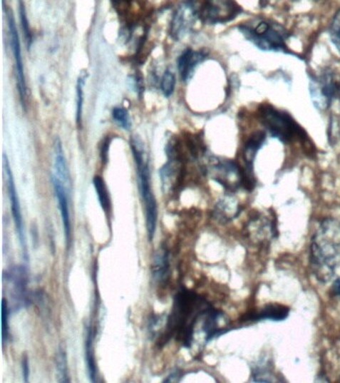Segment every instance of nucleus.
<instances>
[{
    "label": "nucleus",
    "instance_id": "nucleus-1",
    "mask_svg": "<svg viewBox=\"0 0 340 383\" xmlns=\"http://www.w3.org/2000/svg\"><path fill=\"white\" fill-rule=\"evenodd\" d=\"M309 264L319 282H329L340 267V222L327 218L311 239Z\"/></svg>",
    "mask_w": 340,
    "mask_h": 383
},
{
    "label": "nucleus",
    "instance_id": "nucleus-2",
    "mask_svg": "<svg viewBox=\"0 0 340 383\" xmlns=\"http://www.w3.org/2000/svg\"><path fill=\"white\" fill-rule=\"evenodd\" d=\"M239 30L247 41L262 51L282 52L299 57L287 44L292 34L274 20L257 17L239 25Z\"/></svg>",
    "mask_w": 340,
    "mask_h": 383
},
{
    "label": "nucleus",
    "instance_id": "nucleus-3",
    "mask_svg": "<svg viewBox=\"0 0 340 383\" xmlns=\"http://www.w3.org/2000/svg\"><path fill=\"white\" fill-rule=\"evenodd\" d=\"M259 121L272 137L277 138L284 144L294 141H304L306 132L289 112L282 111L271 104L259 107Z\"/></svg>",
    "mask_w": 340,
    "mask_h": 383
},
{
    "label": "nucleus",
    "instance_id": "nucleus-4",
    "mask_svg": "<svg viewBox=\"0 0 340 383\" xmlns=\"http://www.w3.org/2000/svg\"><path fill=\"white\" fill-rule=\"evenodd\" d=\"M132 150H133L137 174H138L140 194H141L145 211H146L149 241H153L157 219H158V209H157L156 199L152 191L148 159L145 153L143 143L139 138L135 137L132 139Z\"/></svg>",
    "mask_w": 340,
    "mask_h": 383
},
{
    "label": "nucleus",
    "instance_id": "nucleus-5",
    "mask_svg": "<svg viewBox=\"0 0 340 383\" xmlns=\"http://www.w3.org/2000/svg\"><path fill=\"white\" fill-rule=\"evenodd\" d=\"M309 94L314 107L326 111L339 94V84L331 68L322 69L319 74H309Z\"/></svg>",
    "mask_w": 340,
    "mask_h": 383
},
{
    "label": "nucleus",
    "instance_id": "nucleus-6",
    "mask_svg": "<svg viewBox=\"0 0 340 383\" xmlns=\"http://www.w3.org/2000/svg\"><path fill=\"white\" fill-rule=\"evenodd\" d=\"M242 12L236 0H206L200 9V16L207 24H224L237 19Z\"/></svg>",
    "mask_w": 340,
    "mask_h": 383
},
{
    "label": "nucleus",
    "instance_id": "nucleus-7",
    "mask_svg": "<svg viewBox=\"0 0 340 383\" xmlns=\"http://www.w3.org/2000/svg\"><path fill=\"white\" fill-rule=\"evenodd\" d=\"M9 29L10 34V44L12 47V53L15 62V71H16L17 87H19L20 101L25 108L27 98L26 83H25L24 61H22L21 47H20L19 35L17 32L16 25L11 14L9 16Z\"/></svg>",
    "mask_w": 340,
    "mask_h": 383
},
{
    "label": "nucleus",
    "instance_id": "nucleus-8",
    "mask_svg": "<svg viewBox=\"0 0 340 383\" xmlns=\"http://www.w3.org/2000/svg\"><path fill=\"white\" fill-rule=\"evenodd\" d=\"M215 170V179L229 191L236 192L244 187V170L236 162L231 160L219 162Z\"/></svg>",
    "mask_w": 340,
    "mask_h": 383
},
{
    "label": "nucleus",
    "instance_id": "nucleus-9",
    "mask_svg": "<svg viewBox=\"0 0 340 383\" xmlns=\"http://www.w3.org/2000/svg\"><path fill=\"white\" fill-rule=\"evenodd\" d=\"M4 165L5 172L7 174V187H9L10 203H11V212L12 216H14L15 228H16L17 233H19L22 251H24L25 257H27L26 240H25L24 220H22L21 210H20L19 196H17L16 188H15L14 179V176H12L11 169H10L9 162L5 154H4Z\"/></svg>",
    "mask_w": 340,
    "mask_h": 383
},
{
    "label": "nucleus",
    "instance_id": "nucleus-10",
    "mask_svg": "<svg viewBox=\"0 0 340 383\" xmlns=\"http://www.w3.org/2000/svg\"><path fill=\"white\" fill-rule=\"evenodd\" d=\"M277 227L274 220L264 216L252 218L247 224V235L257 244H267L277 238Z\"/></svg>",
    "mask_w": 340,
    "mask_h": 383
},
{
    "label": "nucleus",
    "instance_id": "nucleus-11",
    "mask_svg": "<svg viewBox=\"0 0 340 383\" xmlns=\"http://www.w3.org/2000/svg\"><path fill=\"white\" fill-rule=\"evenodd\" d=\"M197 15H200V9H197L194 2L187 1L182 5L175 12L172 22V34L179 39L182 34H186L196 21Z\"/></svg>",
    "mask_w": 340,
    "mask_h": 383
},
{
    "label": "nucleus",
    "instance_id": "nucleus-12",
    "mask_svg": "<svg viewBox=\"0 0 340 383\" xmlns=\"http://www.w3.org/2000/svg\"><path fill=\"white\" fill-rule=\"evenodd\" d=\"M52 183H53L55 195H56L57 201H58L60 214H61L62 223H63L65 237H66L67 244L69 245L70 241H71V220H70L68 204L70 190L68 188L65 187L56 177H52Z\"/></svg>",
    "mask_w": 340,
    "mask_h": 383
},
{
    "label": "nucleus",
    "instance_id": "nucleus-13",
    "mask_svg": "<svg viewBox=\"0 0 340 383\" xmlns=\"http://www.w3.org/2000/svg\"><path fill=\"white\" fill-rule=\"evenodd\" d=\"M289 309L286 305H269L262 307L259 312L247 315V320L249 322H261V320H271V322H282L289 317Z\"/></svg>",
    "mask_w": 340,
    "mask_h": 383
},
{
    "label": "nucleus",
    "instance_id": "nucleus-14",
    "mask_svg": "<svg viewBox=\"0 0 340 383\" xmlns=\"http://www.w3.org/2000/svg\"><path fill=\"white\" fill-rule=\"evenodd\" d=\"M54 177H56L65 187L68 188L70 190V174L68 168H67L66 161H65V156L63 153V148H62L61 142L57 140L56 145H55V161H54Z\"/></svg>",
    "mask_w": 340,
    "mask_h": 383
},
{
    "label": "nucleus",
    "instance_id": "nucleus-15",
    "mask_svg": "<svg viewBox=\"0 0 340 383\" xmlns=\"http://www.w3.org/2000/svg\"><path fill=\"white\" fill-rule=\"evenodd\" d=\"M205 57L206 56L202 52L192 51V50L185 52L179 60V70L181 72L182 78L189 79L197 64L201 63Z\"/></svg>",
    "mask_w": 340,
    "mask_h": 383
},
{
    "label": "nucleus",
    "instance_id": "nucleus-16",
    "mask_svg": "<svg viewBox=\"0 0 340 383\" xmlns=\"http://www.w3.org/2000/svg\"><path fill=\"white\" fill-rule=\"evenodd\" d=\"M93 184L97 195H98L100 204L103 208L104 212L108 215L110 210H111V201H110L109 193L107 191L106 185H105L103 179L99 176L94 178Z\"/></svg>",
    "mask_w": 340,
    "mask_h": 383
},
{
    "label": "nucleus",
    "instance_id": "nucleus-17",
    "mask_svg": "<svg viewBox=\"0 0 340 383\" xmlns=\"http://www.w3.org/2000/svg\"><path fill=\"white\" fill-rule=\"evenodd\" d=\"M252 382H277V377L272 372V367L269 364H262L252 367Z\"/></svg>",
    "mask_w": 340,
    "mask_h": 383
},
{
    "label": "nucleus",
    "instance_id": "nucleus-18",
    "mask_svg": "<svg viewBox=\"0 0 340 383\" xmlns=\"http://www.w3.org/2000/svg\"><path fill=\"white\" fill-rule=\"evenodd\" d=\"M85 79H86V75H84V76H80L78 81H77L76 87V122L79 127L80 125H81L82 114H83Z\"/></svg>",
    "mask_w": 340,
    "mask_h": 383
},
{
    "label": "nucleus",
    "instance_id": "nucleus-19",
    "mask_svg": "<svg viewBox=\"0 0 340 383\" xmlns=\"http://www.w3.org/2000/svg\"><path fill=\"white\" fill-rule=\"evenodd\" d=\"M93 350V337H92L91 332H89L86 342V359L90 379L92 382H95V377H96V365H95Z\"/></svg>",
    "mask_w": 340,
    "mask_h": 383
},
{
    "label": "nucleus",
    "instance_id": "nucleus-20",
    "mask_svg": "<svg viewBox=\"0 0 340 383\" xmlns=\"http://www.w3.org/2000/svg\"><path fill=\"white\" fill-rule=\"evenodd\" d=\"M57 374L59 382H69L68 367H67V357L65 350L60 349L56 359Z\"/></svg>",
    "mask_w": 340,
    "mask_h": 383
},
{
    "label": "nucleus",
    "instance_id": "nucleus-21",
    "mask_svg": "<svg viewBox=\"0 0 340 383\" xmlns=\"http://www.w3.org/2000/svg\"><path fill=\"white\" fill-rule=\"evenodd\" d=\"M329 32L332 44L336 47L340 53V9L337 10L336 14H334Z\"/></svg>",
    "mask_w": 340,
    "mask_h": 383
},
{
    "label": "nucleus",
    "instance_id": "nucleus-22",
    "mask_svg": "<svg viewBox=\"0 0 340 383\" xmlns=\"http://www.w3.org/2000/svg\"><path fill=\"white\" fill-rule=\"evenodd\" d=\"M1 334H2V344L5 345L6 344L7 339L9 337V305H7L6 300H2V307H1Z\"/></svg>",
    "mask_w": 340,
    "mask_h": 383
},
{
    "label": "nucleus",
    "instance_id": "nucleus-23",
    "mask_svg": "<svg viewBox=\"0 0 340 383\" xmlns=\"http://www.w3.org/2000/svg\"><path fill=\"white\" fill-rule=\"evenodd\" d=\"M167 254L165 252L157 255L156 262H155L154 275L157 279L160 280L164 277L167 272Z\"/></svg>",
    "mask_w": 340,
    "mask_h": 383
},
{
    "label": "nucleus",
    "instance_id": "nucleus-24",
    "mask_svg": "<svg viewBox=\"0 0 340 383\" xmlns=\"http://www.w3.org/2000/svg\"><path fill=\"white\" fill-rule=\"evenodd\" d=\"M175 85H176V78L175 75L171 71L165 72L163 78H162V91L166 95L167 97L171 96L172 92L175 90Z\"/></svg>",
    "mask_w": 340,
    "mask_h": 383
},
{
    "label": "nucleus",
    "instance_id": "nucleus-25",
    "mask_svg": "<svg viewBox=\"0 0 340 383\" xmlns=\"http://www.w3.org/2000/svg\"><path fill=\"white\" fill-rule=\"evenodd\" d=\"M113 118L125 130H129L131 128V120L128 112L123 108H115L113 110Z\"/></svg>",
    "mask_w": 340,
    "mask_h": 383
},
{
    "label": "nucleus",
    "instance_id": "nucleus-26",
    "mask_svg": "<svg viewBox=\"0 0 340 383\" xmlns=\"http://www.w3.org/2000/svg\"><path fill=\"white\" fill-rule=\"evenodd\" d=\"M20 19H21L22 29H24L25 39H26L27 45L30 47L32 42L31 30H30L29 22L27 20L26 11L24 2L20 1Z\"/></svg>",
    "mask_w": 340,
    "mask_h": 383
},
{
    "label": "nucleus",
    "instance_id": "nucleus-27",
    "mask_svg": "<svg viewBox=\"0 0 340 383\" xmlns=\"http://www.w3.org/2000/svg\"><path fill=\"white\" fill-rule=\"evenodd\" d=\"M22 370H24V382H29V365L26 359H24V364H22Z\"/></svg>",
    "mask_w": 340,
    "mask_h": 383
},
{
    "label": "nucleus",
    "instance_id": "nucleus-28",
    "mask_svg": "<svg viewBox=\"0 0 340 383\" xmlns=\"http://www.w3.org/2000/svg\"><path fill=\"white\" fill-rule=\"evenodd\" d=\"M277 0H259V4L262 9L267 6H272L274 4H277Z\"/></svg>",
    "mask_w": 340,
    "mask_h": 383
},
{
    "label": "nucleus",
    "instance_id": "nucleus-29",
    "mask_svg": "<svg viewBox=\"0 0 340 383\" xmlns=\"http://www.w3.org/2000/svg\"><path fill=\"white\" fill-rule=\"evenodd\" d=\"M339 96H340V83L339 84Z\"/></svg>",
    "mask_w": 340,
    "mask_h": 383
}]
</instances>
